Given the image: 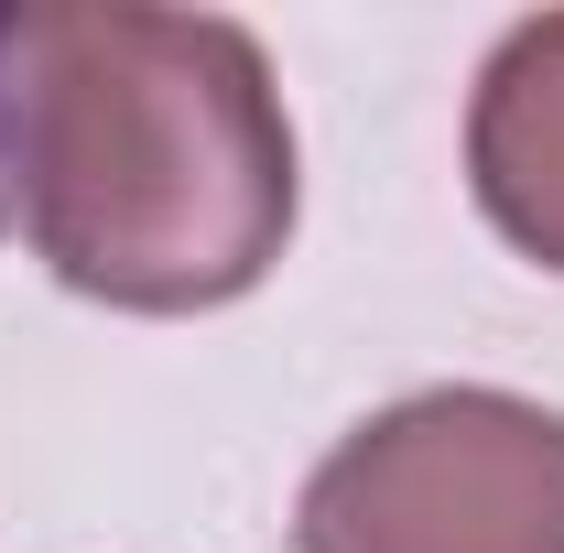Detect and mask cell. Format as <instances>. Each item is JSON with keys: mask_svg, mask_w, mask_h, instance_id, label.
<instances>
[{"mask_svg": "<svg viewBox=\"0 0 564 553\" xmlns=\"http://www.w3.org/2000/svg\"><path fill=\"white\" fill-rule=\"evenodd\" d=\"M304 553H564V413L445 380L348 423L293 499Z\"/></svg>", "mask_w": 564, "mask_h": 553, "instance_id": "cell-2", "label": "cell"}, {"mask_svg": "<svg viewBox=\"0 0 564 553\" xmlns=\"http://www.w3.org/2000/svg\"><path fill=\"white\" fill-rule=\"evenodd\" d=\"M467 185L521 261L564 272V11L510 22L467 98Z\"/></svg>", "mask_w": 564, "mask_h": 553, "instance_id": "cell-3", "label": "cell"}, {"mask_svg": "<svg viewBox=\"0 0 564 553\" xmlns=\"http://www.w3.org/2000/svg\"><path fill=\"white\" fill-rule=\"evenodd\" d=\"M22 228L33 261L120 315H217L293 239V120L228 11H22Z\"/></svg>", "mask_w": 564, "mask_h": 553, "instance_id": "cell-1", "label": "cell"}, {"mask_svg": "<svg viewBox=\"0 0 564 553\" xmlns=\"http://www.w3.org/2000/svg\"><path fill=\"white\" fill-rule=\"evenodd\" d=\"M11 141H22V11H0V228L22 217V174H11Z\"/></svg>", "mask_w": 564, "mask_h": 553, "instance_id": "cell-4", "label": "cell"}]
</instances>
